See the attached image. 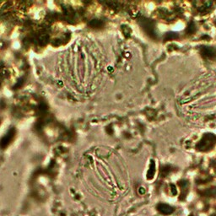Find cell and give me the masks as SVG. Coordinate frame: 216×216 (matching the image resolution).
<instances>
[{
    "label": "cell",
    "instance_id": "cell-1",
    "mask_svg": "<svg viewBox=\"0 0 216 216\" xmlns=\"http://www.w3.org/2000/svg\"><path fill=\"white\" fill-rule=\"evenodd\" d=\"M159 210L165 215H168V214H171L173 211V209L170 206L166 205V204H160L159 206Z\"/></svg>",
    "mask_w": 216,
    "mask_h": 216
}]
</instances>
